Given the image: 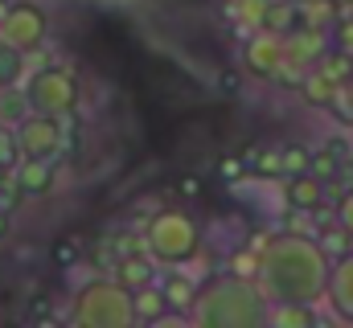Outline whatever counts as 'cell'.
Wrapping results in <instances>:
<instances>
[{
    "instance_id": "1",
    "label": "cell",
    "mask_w": 353,
    "mask_h": 328,
    "mask_svg": "<svg viewBox=\"0 0 353 328\" xmlns=\"http://www.w3.org/2000/svg\"><path fill=\"white\" fill-rule=\"evenodd\" d=\"M329 250L304 234H275L259 250V287L271 304H321L329 296Z\"/></svg>"
},
{
    "instance_id": "2",
    "label": "cell",
    "mask_w": 353,
    "mask_h": 328,
    "mask_svg": "<svg viewBox=\"0 0 353 328\" xmlns=\"http://www.w3.org/2000/svg\"><path fill=\"white\" fill-rule=\"evenodd\" d=\"M267 312H271V300L263 287L251 275L226 271L201 283L189 320L205 328H259L267 325Z\"/></svg>"
},
{
    "instance_id": "3",
    "label": "cell",
    "mask_w": 353,
    "mask_h": 328,
    "mask_svg": "<svg viewBox=\"0 0 353 328\" xmlns=\"http://www.w3.org/2000/svg\"><path fill=\"white\" fill-rule=\"evenodd\" d=\"M70 325L83 328H128L136 320V296L119 279H87L70 300Z\"/></svg>"
},
{
    "instance_id": "4",
    "label": "cell",
    "mask_w": 353,
    "mask_h": 328,
    "mask_svg": "<svg viewBox=\"0 0 353 328\" xmlns=\"http://www.w3.org/2000/svg\"><path fill=\"white\" fill-rule=\"evenodd\" d=\"M144 243H148V254H152L157 263H165V267H185V263L197 254V246H201V230H197V222H193L189 214H181V209H161V214L148 222Z\"/></svg>"
},
{
    "instance_id": "5",
    "label": "cell",
    "mask_w": 353,
    "mask_h": 328,
    "mask_svg": "<svg viewBox=\"0 0 353 328\" xmlns=\"http://www.w3.org/2000/svg\"><path fill=\"white\" fill-rule=\"evenodd\" d=\"M329 45H333V37L321 29V25H300V29H292L288 37H283V66H279V79L288 82H304V74L329 54Z\"/></svg>"
},
{
    "instance_id": "6",
    "label": "cell",
    "mask_w": 353,
    "mask_h": 328,
    "mask_svg": "<svg viewBox=\"0 0 353 328\" xmlns=\"http://www.w3.org/2000/svg\"><path fill=\"white\" fill-rule=\"evenodd\" d=\"M0 37H8L12 45H21L25 54L41 50L46 37H50V17L41 4L33 0H12L4 12H0Z\"/></svg>"
},
{
    "instance_id": "7",
    "label": "cell",
    "mask_w": 353,
    "mask_h": 328,
    "mask_svg": "<svg viewBox=\"0 0 353 328\" xmlns=\"http://www.w3.org/2000/svg\"><path fill=\"white\" fill-rule=\"evenodd\" d=\"M25 94H29V107L41 111V115H62L66 119L79 107V82L66 70H37L25 86Z\"/></svg>"
},
{
    "instance_id": "8",
    "label": "cell",
    "mask_w": 353,
    "mask_h": 328,
    "mask_svg": "<svg viewBox=\"0 0 353 328\" xmlns=\"http://www.w3.org/2000/svg\"><path fill=\"white\" fill-rule=\"evenodd\" d=\"M17 140H21V152H25V156L54 161V156L62 152V140H66L62 115H41V111H29V115L17 123Z\"/></svg>"
},
{
    "instance_id": "9",
    "label": "cell",
    "mask_w": 353,
    "mask_h": 328,
    "mask_svg": "<svg viewBox=\"0 0 353 328\" xmlns=\"http://www.w3.org/2000/svg\"><path fill=\"white\" fill-rule=\"evenodd\" d=\"M243 62L259 79H279V66H283V33H271V29L251 33L247 50H243Z\"/></svg>"
},
{
    "instance_id": "10",
    "label": "cell",
    "mask_w": 353,
    "mask_h": 328,
    "mask_svg": "<svg viewBox=\"0 0 353 328\" xmlns=\"http://www.w3.org/2000/svg\"><path fill=\"white\" fill-rule=\"evenodd\" d=\"M54 176H58V156H54V161L25 156V161L12 168V185H17V193H25V197H46L50 185H54Z\"/></svg>"
},
{
    "instance_id": "11",
    "label": "cell",
    "mask_w": 353,
    "mask_h": 328,
    "mask_svg": "<svg viewBox=\"0 0 353 328\" xmlns=\"http://www.w3.org/2000/svg\"><path fill=\"white\" fill-rule=\"evenodd\" d=\"M329 304L341 320H353V250L341 254L333 263V275H329Z\"/></svg>"
},
{
    "instance_id": "12",
    "label": "cell",
    "mask_w": 353,
    "mask_h": 328,
    "mask_svg": "<svg viewBox=\"0 0 353 328\" xmlns=\"http://www.w3.org/2000/svg\"><path fill=\"white\" fill-rule=\"evenodd\" d=\"M321 201H325V181H321L316 172H296V176H288V205H292V209L312 214Z\"/></svg>"
},
{
    "instance_id": "13",
    "label": "cell",
    "mask_w": 353,
    "mask_h": 328,
    "mask_svg": "<svg viewBox=\"0 0 353 328\" xmlns=\"http://www.w3.org/2000/svg\"><path fill=\"white\" fill-rule=\"evenodd\" d=\"M267 325H275V328H312V325H321V316H316V304H296V300H288V304H271Z\"/></svg>"
},
{
    "instance_id": "14",
    "label": "cell",
    "mask_w": 353,
    "mask_h": 328,
    "mask_svg": "<svg viewBox=\"0 0 353 328\" xmlns=\"http://www.w3.org/2000/svg\"><path fill=\"white\" fill-rule=\"evenodd\" d=\"M128 291H140V287H148V283H157V258H148V254H128V258H119V275H115Z\"/></svg>"
},
{
    "instance_id": "15",
    "label": "cell",
    "mask_w": 353,
    "mask_h": 328,
    "mask_svg": "<svg viewBox=\"0 0 353 328\" xmlns=\"http://www.w3.org/2000/svg\"><path fill=\"white\" fill-rule=\"evenodd\" d=\"M165 300H169V308L173 312H181V316H189L193 312V304H197V291H201V283H193L189 275H181V271H173L165 283Z\"/></svg>"
},
{
    "instance_id": "16",
    "label": "cell",
    "mask_w": 353,
    "mask_h": 328,
    "mask_svg": "<svg viewBox=\"0 0 353 328\" xmlns=\"http://www.w3.org/2000/svg\"><path fill=\"white\" fill-rule=\"evenodd\" d=\"M300 17H304V8L296 4V0H267V17H263V29L271 33H292V29H300Z\"/></svg>"
},
{
    "instance_id": "17",
    "label": "cell",
    "mask_w": 353,
    "mask_h": 328,
    "mask_svg": "<svg viewBox=\"0 0 353 328\" xmlns=\"http://www.w3.org/2000/svg\"><path fill=\"white\" fill-rule=\"evenodd\" d=\"M136 296V320H165L173 308H169V300H165V287L161 283H148V287H140V291H132Z\"/></svg>"
},
{
    "instance_id": "18",
    "label": "cell",
    "mask_w": 353,
    "mask_h": 328,
    "mask_svg": "<svg viewBox=\"0 0 353 328\" xmlns=\"http://www.w3.org/2000/svg\"><path fill=\"white\" fill-rule=\"evenodd\" d=\"M25 50L21 45H12L8 37H0V90H8V86H21L25 79Z\"/></svg>"
},
{
    "instance_id": "19",
    "label": "cell",
    "mask_w": 353,
    "mask_h": 328,
    "mask_svg": "<svg viewBox=\"0 0 353 328\" xmlns=\"http://www.w3.org/2000/svg\"><path fill=\"white\" fill-rule=\"evenodd\" d=\"M300 90H304V99H308L312 107H329V103H337V94H341V86H337V82H329L321 70H316V66L304 74Z\"/></svg>"
},
{
    "instance_id": "20",
    "label": "cell",
    "mask_w": 353,
    "mask_h": 328,
    "mask_svg": "<svg viewBox=\"0 0 353 328\" xmlns=\"http://www.w3.org/2000/svg\"><path fill=\"white\" fill-rule=\"evenodd\" d=\"M316 70H321L329 82H337V86H350L353 82V58L350 54H341L337 45H329V54L316 62Z\"/></svg>"
},
{
    "instance_id": "21",
    "label": "cell",
    "mask_w": 353,
    "mask_h": 328,
    "mask_svg": "<svg viewBox=\"0 0 353 328\" xmlns=\"http://www.w3.org/2000/svg\"><path fill=\"white\" fill-rule=\"evenodd\" d=\"M29 111H33V107H29V94H25V90H17V86L0 90V123H12V127H17Z\"/></svg>"
},
{
    "instance_id": "22",
    "label": "cell",
    "mask_w": 353,
    "mask_h": 328,
    "mask_svg": "<svg viewBox=\"0 0 353 328\" xmlns=\"http://www.w3.org/2000/svg\"><path fill=\"white\" fill-rule=\"evenodd\" d=\"M21 161H25V152H21L17 127L12 123H0V172H12Z\"/></svg>"
},
{
    "instance_id": "23",
    "label": "cell",
    "mask_w": 353,
    "mask_h": 328,
    "mask_svg": "<svg viewBox=\"0 0 353 328\" xmlns=\"http://www.w3.org/2000/svg\"><path fill=\"white\" fill-rule=\"evenodd\" d=\"M279 161H283V172H288V176H296V172H308L312 156H308L304 148H283V152H279Z\"/></svg>"
},
{
    "instance_id": "24",
    "label": "cell",
    "mask_w": 353,
    "mask_h": 328,
    "mask_svg": "<svg viewBox=\"0 0 353 328\" xmlns=\"http://www.w3.org/2000/svg\"><path fill=\"white\" fill-rule=\"evenodd\" d=\"M308 172H316L321 181H329V176H337V172H341V161H337L333 152H316L312 164H308Z\"/></svg>"
},
{
    "instance_id": "25",
    "label": "cell",
    "mask_w": 353,
    "mask_h": 328,
    "mask_svg": "<svg viewBox=\"0 0 353 328\" xmlns=\"http://www.w3.org/2000/svg\"><path fill=\"white\" fill-rule=\"evenodd\" d=\"M333 45H337L341 54H350V58H353V17H345V21H337V25H333Z\"/></svg>"
},
{
    "instance_id": "26",
    "label": "cell",
    "mask_w": 353,
    "mask_h": 328,
    "mask_svg": "<svg viewBox=\"0 0 353 328\" xmlns=\"http://www.w3.org/2000/svg\"><path fill=\"white\" fill-rule=\"evenodd\" d=\"M337 222H341V226L353 234V189L341 197V201H337Z\"/></svg>"
},
{
    "instance_id": "27",
    "label": "cell",
    "mask_w": 353,
    "mask_h": 328,
    "mask_svg": "<svg viewBox=\"0 0 353 328\" xmlns=\"http://www.w3.org/2000/svg\"><path fill=\"white\" fill-rule=\"evenodd\" d=\"M8 222H12V218H8V209H4V205H0V243H4V238H8V234H12V226H8Z\"/></svg>"
},
{
    "instance_id": "28",
    "label": "cell",
    "mask_w": 353,
    "mask_h": 328,
    "mask_svg": "<svg viewBox=\"0 0 353 328\" xmlns=\"http://www.w3.org/2000/svg\"><path fill=\"white\" fill-rule=\"evenodd\" d=\"M341 99H345V107H350V115H353V82L350 86H341Z\"/></svg>"
},
{
    "instance_id": "29",
    "label": "cell",
    "mask_w": 353,
    "mask_h": 328,
    "mask_svg": "<svg viewBox=\"0 0 353 328\" xmlns=\"http://www.w3.org/2000/svg\"><path fill=\"white\" fill-rule=\"evenodd\" d=\"M345 4H353V0H345Z\"/></svg>"
}]
</instances>
